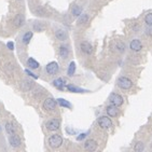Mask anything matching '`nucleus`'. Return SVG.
<instances>
[{
  "mask_svg": "<svg viewBox=\"0 0 152 152\" xmlns=\"http://www.w3.org/2000/svg\"><path fill=\"white\" fill-rule=\"evenodd\" d=\"M66 88H67L68 92H71V93H86V92H88V90L78 88V86H76V85H74V84H67L66 85Z\"/></svg>",
  "mask_w": 152,
  "mask_h": 152,
  "instance_id": "obj_13",
  "label": "nucleus"
},
{
  "mask_svg": "<svg viewBox=\"0 0 152 152\" xmlns=\"http://www.w3.org/2000/svg\"><path fill=\"white\" fill-rule=\"evenodd\" d=\"M71 13H72L74 18H79L82 14V9L80 7H78V6H74L72 8V10H71Z\"/></svg>",
  "mask_w": 152,
  "mask_h": 152,
  "instance_id": "obj_21",
  "label": "nucleus"
},
{
  "mask_svg": "<svg viewBox=\"0 0 152 152\" xmlns=\"http://www.w3.org/2000/svg\"><path fill=\"white\" fill-rule=\"evenodd\" d=\"M97 123L102 128H105V130H109L111 126H112V121L109 117L107 116H102L97 119Z\"/></svg>",
  "mask_w": 152,
  "mask_h": 152,
  "instance_id": "obj_3",
  "label": "nucleus"
},
{
  "mask_svg": "<svg viewBox=\"0 0 152 152\" xmlns=\"http://www.w3.org/2000/svg\"><path fill=\"white\" fill-rule=\"evenodd\" d=\"M60 70V66L57 64L56 62H51L46 66V74H50V76H53V74H57Z\"/></svg>",
  "mask_w": 152,
  "mask_h": 152,
  "instance_id": "obj_5",
  "label": "nucleus"
},
{
  "mask_svg": "<svg viewBox=\"0 0 152 152\" xmlns=\"http://www.w3.org/2000/svg\"><path fill=\"white\" fill-rule=\"evenodd\" d=\"M24 85H26V88H24V91H29V90L34 86V82L32 81H24Z\"/></svg>",
  "mask_w": 152,
  "mask_h": 152,
  "instance_id": "obj_28",
  "label": "nucleus"
},
{
  "mask_svg": "<svg viewBox=\"0 0 152 152\" xmlns=\"http://www.w3.org/2000/svg\"><path fill=\"white\" fill-rule=\"evenodd\" d=\"M130 49L133 52H139L142 49V43L139 39H133L130 43Z\"/></svg>",
  "mask_w": 152,
  "mask_h": 152,
  "instance_id": "obj_9",
  "label": "nucleus"
},
{
  "mask_svg": "<svg viewBox=\"0 0 152 152\" xmlns=\"http://www.w3.org/2000/svg\"><path fill=\"white\" fill-rule=\"evenodd\" d=\"M9 142H10V145L12 146V147H14V148H18V147H20L22 144L21 141V138L18 137V135H10V137H9Z\"/></svg>",
  "mask_w": 152,
  "mask_h": 152,
  "instance_id": "obj_10",
  "label": "nucleus"
},
{
  "mask_svg": "<svg viewBox=\"0 0 152 152\" xmlns=\"http://www.w3.org/2000/svg\"><path fill=\"white\" fill-rule=\"evenodd\" d=\"M53 85L56 88H58V90H60V91H63L65 88V80L63 78L55 79V80L53 81Z\"/></svg>",
  "mask_w": 152,
  "mask_h": 152,
  "instance_id": "obj_16",
  "label": "nucleus"
},
{
  "mask_svg": "<svg viewBox=\"0 0 152 152\" xmlns=\"http://www.w3.org/2000/svg\"><path fill=\"white\" fill-rule=\"evenodd\" d=\"M106 112L110 118H114V117H117L118 116L119 110H118L117 106H114V105H111V104H110L109 106L106 107Z\"/></svg>",
  "mask_w": 152,
  "mask_h": 152,
  "instance_id": "obj_11",
  "label": "nucleus"
},
{
  "mask_svg": "<svg viewBox=\"0 0 152 152\" xmlns=\"http://www.w3.org/2000/svg\"><path fill=\"white\" fill-rule=\"evenodd\" d=\"M7 46L9 50H13L14 49V43L12 42V41H9V42L7 43Z\"/></svg>",
  "mask_w": 152,
  "mask_h": 152,
  "instance_id": "obj_32",
  "label": "nucleus"
},
{
  "mask_svg": "<svg viewBox=\"0 0 152 152\" xmlns=\"http://www.w3.org/2000/svg\"><path fill=\"white\" fill-rule=\"evenodd\" d=\"M55 37L60 41H65L68 38V32L65 29H57L55 32Z\"/></svg>",
  "mask_w": 152,
  "mask_h": 152,
  "instance_id": "obj_14",
  "label": "nucleus"
},
{
  "mask_svg": "<svg viewBox=\"0 0 152 152\" xmlns=\"http://www.w3.org/2000/svg\"><path fill=\"white\" fill-rule=\"evenodd\" d=\"M60 126V121L57 120V119H52V120H49L48 122L46 123V127L48 131H51V132H54V131H57Z\"/></svg>",
  "mask_w": 152,
  "mask_h": 152,
  "instance_id": "obj_6",
  "label": "nucleus"
},
{
  "mask_svg": "<svg viewBox=\"0 0 152 152\" xmlns=\"http://www.w3.org/2000/svg\"><path fill=\"white\" fill-rule=\"evenodd\" d=\"M109 102L111 105L120 107L123 105V97L118 93H111L109 96Z\"/></svg>",
  "mask_w": 152,
  "mask_h": 152,
  "instance_id": "obj_4",
  "label": "nucleus"
},
{
  "mask_svg": "<svg viewBox=\"0 0 152 152\" xmlns=\"http://www.w3.org/2000/svg\"><path fill=\"white\" fill-rule=\"evenodd\" d=\"M56 103L57 102L55 99L49 97V98H46V100H44V103H43V109L46 110V111H52V110H54L56 108Z\"/></svg>",
  "mask_w": 152,
  "mask_h": 152,
  "instance_id": "obj_7",
  "label": "nucleus"
},
{
  "mask_svg": "<svg viewBox=\"0 0 152 152\" xmlns=\"http://www.w3.org/2000/svg\"><path fill=\"white\" fill-rule=\"evenodd\" d=\"M25 72H26V74H28L29 77H32V78H34V79H38V76H36V74H34V72H32V71L28 70V69H26V70H25Z\"/></svg>",
  "mask_w": 152,
  "mask_h": 152,
  "instance_id": "obj_30",
  "label": "nucleus"
},
{
  "mask_svg": "<svg viewBox=\"0 0 152 152\" xmlns=\"http://www.w3.org/2000/svg\"><path fill=\"white\" fill-rule=\"evenodd\" d=\"M63 144V137L60 136V135H52L51 137L49 138V145L51 148L53 149H57L60 148V146Z\"/></svg>",
  "mask_w": 152,
  "mask_h": 152,
  "instance_id": "obj_1",
  "label": "nucleus"
},
{
  "mask_svg": "<svg viewBox=\"0 0 152 152\" xmlns=\"http://www.w3.org/2000/svg\"><path fill=\"white\" fill-rule=\"evenodd\" d=\"M118 86L122 90H130L133 86V82L127 77H120L118 79Z\"/></svg>",
  "mask_w": 152,
  "mask_h": 152,
  "instance_id": "obj_2",
  "label": "nucleus"
},
{
  "mask_svg": "<svg viewBox=\"0 0 152 152\" xmlns=\"http://www.w3.org/2000/svg\"><path fill=\"white\" fill-rule=\"evenodd\" d=\"M56 102L60 107H64V108H67V109H71V107H72L71 106V104L64 98H57Z\"/></svg>",
  "mask_w": 152,
  "mask_h": 152,
  "instance_id": "obj_17",
  "label": "nucleus"
},
{
  "mask_svg": "<svg viewBox=\"0 0 152 152\" xmlns=\"http://www.w3.org/2000/svg\"><path fill=\"white\" fill-rule=\"evenodd\" d=\"M27 65H28V67L32 68V69H38V68H39V63H38L35 58H32V57H29L28 58Z\"/></svg>",
  "mask_w": 152,
  "mask_h": 152,
  "instance_id": "obj_18",
  "label": "nucleus"
},
{
  "mask_svg": "<svg viewBox=\"0 0 152 152\" xmlns=\"http://www.w3.org/2000/svg\"><path fill=\"white\" fill-rule=\"evenodd\" d=\"M88 133H82V134H80L78 137H77V140H78V141H81V140H83V139H84V138L88 136Z\"/></svg>",
  "mask_w": 152,
  "mask_h": 152,
  "instance_id": "obj_29",
  "label": "nucleus"
},
{
  "mask_svg": "<svg viewBox=\"0 0 152 152\" xmlns=\"http://www.w3.org/2000/svg\"><path fill=\"white\" fill-rule=\"evenodd\" d=\"M84 149L88 151H95L97 149V142L93 139H88L84 142Z\"/></svg>",
  "mask_w": 152,
  "mask_h": 152,
  "instance_id": "obj_12",
  "label": "nucleus"
},
{
  "mask_svg": "<svg viewBox=\"0 0 152 152\" xmlns=\"http://www.w3.org/2000/svg\"><path fill=\"white\" fill-rule=\"evenodd\" d=\"M6 131L9 135H13L15 134V127L14 125L12 123H7L6 124Z\"/></svg>",
  "mask_w": 152,
  "mask_h": 152,
  "instance_id": "obj_22",
  "label": "nucleus"
},
{
  "mask_svg": "<svg viewBox=\"0 0 152 152\" xmlns=\"http://www.w3.org/2000/svg\"><path fill=\"white\" fill-rule=\"evenodd\" d=\"M146 35L150 36V37L152 36V26H148V28L146 29Z\"/></svg>",
  "mask_w": 152,
  "mask_h": 152,
  "instance_id": "obj_31",
  "label": "nucleus"
},
{
  "mask_svg": "<svg viewBox=\"0 0 152 152\" xmlns=\"http://www.w3.org/2000/svg\"><path fill=\"white\" fill-rule=\"evenodd\" d=\"M58 54L64 60L68 58V56H69V48L67 46H60V49H58Z\"/></svg>",
  "mask_w": 152,
  "mask_h": 152,
  "instance_id": "obj_15",
  "label": "nucleus"
},
{
  "mask_svg": "<svg viewBox=\"0 0 152 152\" xmlns=\"http://www.w3.org/2000/svg\"><path fill=\"white\" fill-rule=\"evenodd\" d=\"M24 24V16L21 14H18L15 18V25L16 26H22V25Z\"/></svg>",
  "mask_w": 152,
  "mask_h": 152,
  "instance_id": "obj_24",
  "label": "nucleus"
},
{
  "mask_svg": "<svg viewBox=\"0 0 152 152\" xmlns=\"http://www.w3.org/2000/svg\"><path fill=\"white\" fill-rule=\"evenodd\" d=\"M32 36H34L32 32H25L24 36H23V43H24V44H28V43L30 42V40H32Z\"/></svg>",
  "mask_w": 152,
  "mask_h": 152,
  "instance_id": "obj_19",
  "label": "nucleus"
},
{
  "mask_svg": "<svg viewBox=\"0 0 152 152\" xmlns=\"http://www.w3.org/2000/svg\"><path fill=\"white\" fill-rule=\"evenodd\" d=\"M88 21V14H81L79 16V23H80V24H85Z\"/></svg>",
  "mask_w": 152,
  "mask_h": 152,
  "instance_id": "obj_26",
  "label": "nucleus"
},
{
  "mask_svg": "<svg viewBox=\"0 0 152 152\" xmlns=\"http://www.w3.org/2000/svg\"><path fill=\"white\" fill-rule=\"evenodd\" d=\"M145 23L147 26H152V13H148L145 16Z\"/></svg>",
  "mask_w": 152,
  "mask_h": 152,
  "instance_id": "obj_25",
  "label": "nucleus"
},
{
  "mask_svg": "<svg viewBox=\"0 0 152 152\" xmlns=\"http://www.w3.org/2000/svg\"><path fill=\"white\" fill-rule=\"evenodd\" d=\"M116 49L119 51V52H124V49H125V46H124L123 42H121V41H118L117 44H116Z\"/></svg>",
  "mask_w": 152,
  "mask_h": 152,
  "instance_id": "obj_27",
  "label": "nucleus"
},
{
  "mask_svg": "<svg viewBox=\"0 0 152 152\" xmlns=\"http://www.w3.org/2000/svg\"><path fill=\"white\" fill-rule=\"evenodd\" d=\"M80 49H81L82 52L84 54H86V55H91L93 52L92 44L90 42H88V41H83V42L80 43Z\"/></svg>",
  "mask_w": 152,
  "mask_h": 152,
  "instance_id": "obj_8",
  "label": "nucleus"
},
{
  "mask_svg": "<svg viewBox=\"0 0 152 152\" xmlns=\"http://www.w3.org/2000/svg\"><path fill=\"white\" fill-rule=\"evenodd\" d=\"M76 72V63L74 62H71L69 66H68V69H67V74L69 77H72Z\"/></svg>",
  "mask_w": 152,
  "mask_h": 152,
  "instance_id": "obj_20",
  "label": "nucleus"
},
{
  "mask_svg": "<svg viewBox=\"0 0 152 152\" xmlns=\"http://www.w3.org/2000/svg\"><path fill=\"white\" fill-rule=\"evenodd\" d=\"M145 150V144L142 141H138L136 145L134 146V151L136 152H141Z\"/></svg>",
  "mask_w": 152,
  "mask_h": 152,
  "instance_id": "obj_23",
  "label": "nucleus"
}]
</instances>
